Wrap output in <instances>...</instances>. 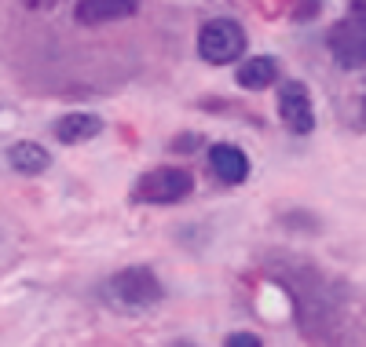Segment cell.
Masks as SVG:
<instances>
[{
  "label": "cell",
  "instance_id": "1",
  "mask_svg": "<svg viewBox=\"0 0 366 347\" xmlns=\"http://www.w3.org/2000/svg\"><path fill=\"white\" fill-rule=\"evenodd\" d=\"M198 55L209 66H231L234 59L246 55V29L234 19H209L198 29Z\"/></svg>",
  "mask_w": 366,
  "mask_h": 347
},
{
  "label": "cell",
  "instance_id": "2",
  "mask_svg": "<svg viewBox=\"0 0 366 347\" xmlns=\"http://www.w3.org/2000/svg\"><path fill=\"white\" fill-rule=\"evenodd\" d=\"M326 48L337 59V66H345V70L366 66V15L348 11V19L333 22L330 34H326Z\"/></svg>",
  "mask_w": 366,
  "mask_h": 347
},
{
  "label": "cell",
  "instance_id": "3",
  "mask_svg": "<svg viewBox=\"0 0 366 347\" xmlns=\"http://www.w3.org/2000/svg\"><path fill=\"white\" fill-rule=\"evenodd\" d=\"M194 191V176L187 169H154V172H143L136 183V201L147 205H176Z\"/></svg>",
  "mask_w": 366,
  "mask_h": 347
},
{
  "label": "cell",
  "instance_id": "4",
  "mask_svg": "<svg viewBox=\"0 0 366 347\" xmlns=\"http://www.w3.org/2000/svg\"><path fill=\"white\" fill-rule=\"evenodd\" d=\"M110 293L125 307H154L165 296L158 274L150 267H125V271H117L110 278Z\"/></svg>",
  "mask_w": 366,
  "mask_h": 347
},
{
  "label": "cell",
  "instance_id": "5",
  "mask_svg": "<svg viewBox=\"0 0 366 347\" xmlns=\"http://www.w3.org/2000/svg\"><path fill=\"white\" fill-rule=\"evenodd\" d=\"M279 117L293 136H308L315 129V106L304 81H286L279 88Z\"/></svg>",
  "mask_w": 366,
  "mask_h": 347
},
{
  "label": "cell",
  "instance_id": "6",
  "mask_svg": "<svg viewBox=\"0 0 366 347\" xmlns=\"http://www.w3.org/2000/svg\"><path fill=\"white\" fill-rule=\"evenodd\" d=\"M139 11V0H77L74 19L81 26H107V22H121Z\"/></svg>",
  "mask_w": 366,
  "mask_h": 347
},
{
  "label": "cell",
  "instance_id": "7",
  "mask_svg": "<svg viewBox=\"0 0 366 347\" xmlns=\"http://www.w3.org/2000/svg\"><path fill=\"white\" fill-rule=\"evenodd\" d=\"M209 165L224 183H246L249 179V157L242 154L238 146H231V143L209 146Z\"/></svg>",
  "mask_w": 366,
  "mask_h": 347
},
{
  "label": "cell",
  "instance_id": "8",
  "mask_svg": "<svg viewBox=\"0 0 366 347\" xmlns=\"http://www.w3.org/2000/svg\"><path fill=\"white\" fill-rule=\"evenodd\" d=\"M238 84L249 88V91H264L271 88L274 81H279V62H274L271 55H253V59H242L238 70H234Z\"/></svg>",
  "mask_w": 366,
  "mask_h": 347
},
{
  "label": "cell",
  "instance_id": "9",
  "mask_svg": "<svg viewBox=\"0 0 366 347\" xmlns=\"http://www.w3.org/2000/svg\"><path fill=\"white\" fill-rule=\"evenodd\" d=\"M99 132H103V117H96V114H66V117L55 121V139L70 143V146L99 136Z\"/></svg>",
  "mask_w": 366,
  "mask_h": 347
},
{
  "label": "cell",
  "instance_id": "10",
  "mask_svg": "<svg viewBox=\"0 0 366 347\" xmlns=\"http://www.w3.org/2000/svg\"><path fill=\"white\" fill-rule=\"evenodd\" d=\"M8 165H11L19 176H41V172H48L51 157H48V150L37 146V143H11Z\"/></svg>",
  "mask_w": 366,
  "mask_h": 347
},
{
  "label": "cell",
  "instance_id": "11",
  "mask_svg": "<svg viewBox=\"0 0 366 347\" xmlns=\"http://www.w3.org/2000/svg\"><path fill=\"white\" fill-rule=\"evenodd\" d=\"M224 347H264V343H260L257 333H231V336L224 340Z\"/></svg>",
  "mask_w": 366,
  "mask_h": 347
},
{
  "label": "cell",
  "instance_id": "12",
  "mask_svg": "<svg viewBox=\"0 0 366 347\" xmlns=\"http://www.w3.org/2000/svg\"><path fill=\"white\" fill-rule=\"evenodd\" d=\"M179 347H191V343H179Z\"/></svg>",
  "mask_w": 366,
  "mask_h": 347
}]
</instances>
